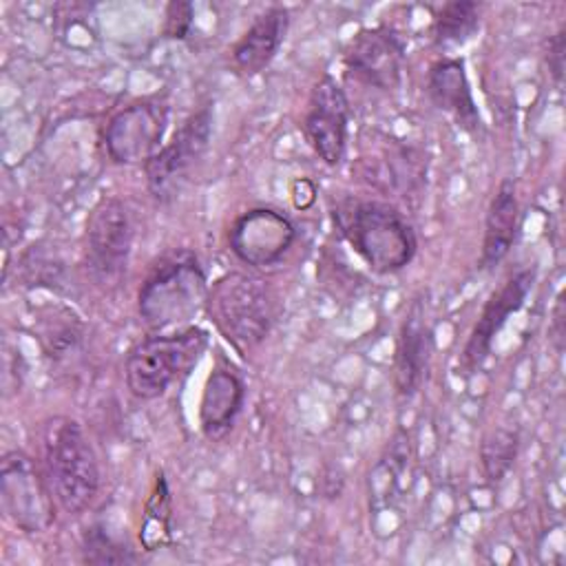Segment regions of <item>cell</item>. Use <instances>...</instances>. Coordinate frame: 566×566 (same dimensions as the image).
Segmentation results:
<instances>
[{
	"instance_id": "obj_1",
	"label": "cell",
	"mask_w": 566,
	"mask_h": 566,
	"mask_svg": "<svg viewBox=\"0 0 566 566\" xmlns=\"http://www.w3.org/2000/svg\"><path fill=\"white\" fill-rule=\"evenodd\" d=\"M334 226L376 274H394L411 263L418 239L405 214L378 199H343L332 210Z\"/></svg>"
},
{
	"instance_id": "obj_2",
	"label": "cell",
	"mask_w": 566,
	"mask_h": 566,
	"mask_svg": "<svg viewBox=\"0 0 566 566\" xmlns=\"http://www.w3.org/2000/svg\"><path fill=\"white\" fill-rule=\"evenodd\" d=\"M44 478L57 506L66 513L86 511L99 491V464L82 424L69 416H53L40 431Z\"/></svg>"
},
{
	"instance_id": "obj_3",
	"label": "cell",
	"mask_w": 566,
	"mask_h": 566,
	"mask_svg": "<svg viewBox=\"0 0 566 566\" xmlns=\"http://www.w3.org/2000/svg\"><path fill=\"white\" fill-rule=\"evenodd\" d=\"M206 312L221 336L245 354L270 334L276 318V296L265 279L228 272L208 287Z\"/></svg>"
},
{
	"instance_id": "obj_4",
	"label": "cell",
	"mask_w": 566,
	"mask_h": 566,
	"mask_svg": "<svg viewBox=\"0 0 566 566\" xmlns=\"http://www.w3.org/2000/svg\"><path fill=\"white\" fill-rule=\"evenodd\" d=\"M208 283L199 259L190 250L164 256L137 292V312L146 327L166 329L188 323L206 307Z\"/></svg>"
},
{
	"instance_id": "obj_5",
	"label": "cell",
	"mask_w": 566,
	"mask_h": 566,
	"mask_svg": "<svg viewBox=\"0 0 566 566\" xmlns=\"http://www.w3.org/2000/svg\"><path fill=\"white\" fill-rule=\"evenodd\" d=\"M206 347L208 334L201 327L153 334L128 352L124 365L126 387L139 400L159 398L197 365Z\"/></svg>"
},
{
	"instance_id": "obj_6",
	"label": "cell",
	"mask_w": 566,
	"mask_h": 566,
	"mask_svg": "<svg viewBox=\"0 0 566 566\" xmlns=\"http://www.w3.org/2000/svg\"><path fill=\"white\" fill-rule=\"evenodd\" d=\"M0 502L7 520L24 533H44L55 522V497L42 467L20 449L0 462Z\"/></svg>"
},
{
	"instance_id": "obj_7",
	"label": "cell",
	"mask_w": 566,
	"mask_h": 566,
	"mask_svg": "<svg viewBox=\"0 0 566 566\" xmlns=\"http://www.w3.org/2000/svg\"><path fill=\"white\" fill-rule=\"evenodd\" d=\"M212 135V111L210 106H201L190 113L181 126L175 130L172 139L164 144L146 164V184L150 195L166 203L175 199L186 184L195 164L203 157Z\"/></svg>"
},
{
	"instance_id": "obj_8",
	"label": "cell",
	"mask_w": 566,
	"mask_h": 566,
	"mask_svg": "<svg viewBox=\"0 0 566 566\" xmlns=\"http://www.w3.org/2000/svg\"><path fill=\"white\" fill-rule=\"evenodd\" d=\"M168 106L159 99H139L117 111L104 130V146L115 164H146L168 128Z\"/></svg>"
},
{
	"instance_id": "obj_9",
	"label": "cell",
	"mask_w": 566,
	"mask_h": 566,
	"mask_svg": "<svg viewBox=\"0 0 566 566\" xmlns=\"http://www.w3.org/2000/svg\"><path fill=\"white\" fill-rule=\"evenodd\" d=\"M133 223L117 197L95 203L86 221V268L99 283L117 281L128 263Z\"/></svg>"
},
{
	"instance_id": "obj_10",
	"label": "cell",
	"mask_w": 566,
	"mask_h": 566,
	"mask_svg": "<svg viewBox=\"0 0 566 566\" xmlns=\"http://www.w3.org/2000/svg\"><path fill=\"white\" fill-rule=\"evenodd\" d=\"M294 223L274 208H252L239 214L228 230L232 254L250 268L276 265L294 245Z\"/></svg>"
},
{
	"instance_id": "obj_11",
	"label": "cell",
	"mask_w": 566,
	"mask_h": 566,
	"mask_svg": "<svg viewBox=\"0 0 566 566\" xmlns=\"http://www.w3.org/2000/svg\"><path fill=\"white\" fill-rule=\"evenodd\" d=\"M347 95L332 75H323L310 93L303 117L305 139L323 164L338 166L343 161L347 148Z\"/></svg>"
},
{
	"instance_id": "obj_12",
	"label": "cell",
	"mask_w": 566,
	"mask_h": 566,
	"mask_svg": "<svg viewBox=\"0 0 566 566\" xmlns=\"http://www.w3.org/2000/svg\"><path fill=\"white\" fill-rule=\"evenodd\" d=\"M345 69L360 84L378 91H394L405 66V42L387 27L358 31L343 55Z\"/></svg>"
},
{
	"instance_id": "obj_13",
	"label": "cell",
	"mask_w": 566,
	"mask_h": 566,
	"mask_svg": "<svg viewBox=\"0 0 566 566\" xmlns=\"http://www.w3.org/2000/svg\"><path fill=\"white\" fill-rule=\"evenodd\" d=\"M533 283H535V268H522L515 274H511L489 296V301L484 303V307H482V312H480V316H478V321H475V325H473V329L467 338V345L462 349L460 363L469 374H473L482 367V363L491 354L493 338L504 327L506 318L524 305Z\"/></svg>"
},
{
	"instance_id": "obj_14",
	"label": "cell",
	"mask_w": 566,
	"mask_h": 566,
	"mask_svg": "<svg viewBox=\"0 0 566 566\" xmlns=\"http://www.w3.org/2000/svg\"><path fill=\"white\" fill-rule=\"evenodd\" d=\"M433 352V329L429 325L424 305L416 298L398 332L396 354H394V387L402 398H411L424 382L429 360Z\"/></svg>"
},
{
	"instance_id": "obj_15",
	"label": "cell",
	"mask_w": 566,
	"mask_h": 566,
	"mask_svg": "<svg viewBox=\"0 0 566 566\" xmlns=\"http://www.w3.org/2000/svg\"><path fill=\"white\" fill-rule=\"evenodd\" d=\"M427 95L431 104L438 111L447 113L464 133L475 137L484 130L480 111L471 93L467 69L460 57H442L429 66Z\"/></svg>"
},
{
	"instance_id": "obj_16",
	"label": "cell",
	"mask_w": 566,
	"mask_h": 566,
	"mask_svg": "<svg viewBox=\"0 0 566 566\" xmlns=\"http://www.w3.org/2000/svg\"><path fill=\"white\" fill-rule=\"evenodd\" d=\"M287 29L290 13L285 7H268L261 11L230 51L234 71L245 77L261 73L276 57Z\"/></svg>"
},
{
	"instance_id": "obj_17",
	"label": "cell",
	"mask_w": 566,
	"mask_h": 566,
	"mask_svg": "<svg viewBox=\"0 0 566 566\" xmlns=\"http://www.w3.org/2000/svg\"><path fill=\"white\" fill-rule=\"evenodd\" d=\"M245 400L243 380L223 367L212 369L206 378L199 400V424L208 440H221L241 413Z\"/></svg>"
},
{
	"instance_id": "obj_18",
	"label": "cell",
	"mask_w": 566,
	"mask_h": 566,
	"mask_svg": "<svg viewBox=\"0 0 566 566\" xmlns=\"http://www.w3.org/2000/svg\"><path fill=\"white\" fill-rule=\"evenodd\" d=\"M520 230V201L513 179H502L495 188L486 217L482 239V268H495L513 248Z\"/></svg>"
},
{
	"instance_id": "obj_19",
	"label": "cell",
	"mask_w": 566,
	"mask_h": 566,
	"mask_svg": "<svg viewBox=\"0 0 566 566\" xmlns=\"http://www.w3.org/2000/svg\"><path fill=\"white\" fill-rule=\"evenodd\" d=\"M480 29V7L469 0H455L440 7L433 20V40L440 49L464 46Z\"/></svg>"
},
{
	"instance_id": "obj_20",
	"label": "cell",
	"mask_w": 566,
	"mask_h": 566,
	"mask_svg": "<svg viewBox=\"0 0 566 566\" xmlns=\"http://www.w3.org/2000/svg\"><path fill=\"white\" fill-rule=\"evenodd\" d=\"M520 451V429L515 424H493L480 442V464L484 478L495 484L515 464Z\"/></svg>"
},
{
	"instance_id": "obj_21",
	"label": "cell",
	"mask_w": 566,
	"mask_h": 566,
	"mask_svg": "<svg viewBox=\"0 0 566 566\" xmlns=\"http://www.w3.org/2000/svg\"><path fill=\"white\" fill-rule=\"evenodd\" d=\"M170 535V491L164 473L159 471L155 478L153 493L146 502L144 524L139 531V539L146 551H155Z\"/></svg>"
},
{
	"instance_id": "obj_22",
	"label": "cell",
	"mask_w": 566,
	"mask_h": 566,
	"mask_svg": "<svg viewBox=\"0 0 566 566\" xmlns=\"http://www.w3.org/2000/svg\"><path fill=\"white\" fill-rule=\"evenodd\" d=\"M82 553H84V562L88 564H130L137 559L133 548L117 542L102 526L86 528L82 537Z\"/></svg>"
},
{
	"instance_id": "obj_23",
	"label": "cell",
	"mask_w": 566,
	"mask_h": 566,
	"mask_svg": "<svg viewBox=\"0 0 566 566\" xmlns=\"http://www.w3.org/2000/svg\"><path fill=\"white\" fill-rule=\"evenodd\" d=\"M192 20H195V7L190 2H181V0L168 2L164 13V35L170 40H184L192 29Z\"/></svg>"
},
{
	"instance_id": "obj_24",
	"label": "cell",
	"mask_w": 566,
	"mask_h": 566,
	"mask_svg": "<svg viewBox=\"0 0 566 566\" xmlns=\"http://www.w3.org/2000/svg\"><path fill=\"white\" fill-rule=\"evenodd\" d=\"M546 62H548V73H551L553 82L562 84V80H564V62H566V29L564 27L548 40Z\"/></svg>"
},
{
	"instance_id": "obj_25",
	"label": "cell",
	"mask_w": 566,
	"mask_h": 566,
	"mask_svg": "<svg viewBox=\"0 0 566 566\" xmlns=\"http://www.w3.org/2000/svg\"><path fill=\"white\" fill-rule=\"evenodd\" d=\"M553 338H555V345L557 349L562 352V343H564V296L559 294L557 296V303H555V310H553Z\"/></svg>"
}]
</instances>
